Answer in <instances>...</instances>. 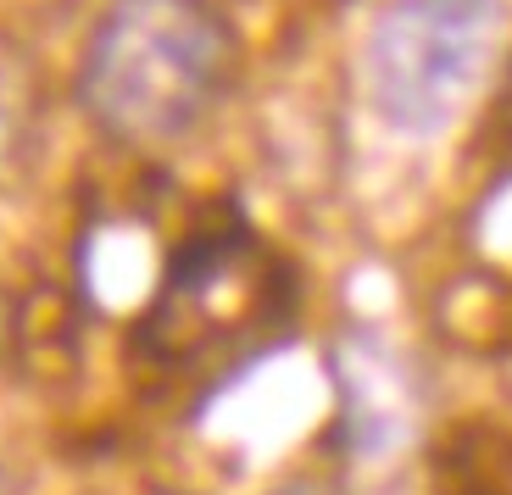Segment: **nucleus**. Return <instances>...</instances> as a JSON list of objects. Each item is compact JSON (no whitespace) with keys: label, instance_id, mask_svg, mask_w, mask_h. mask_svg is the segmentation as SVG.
<instances>
[{"label":"nucleus","instance_id":"f257e3e1","mask_svg":"<svg viewBox=\"0 0 512 495\" xmlns=\"http://www.w3.org/2000/svg\"><path fill=\"white\" fill-rule=\"evenodd\" d=\"M295 318V267L262 240L251 217L212 206L167 251L151 301L128 334V356L156 390L206 401L279 351L295 334Z\"/></svg>","mask_w":512,"mask_h":495},{"label":"nucleus","instance_id":"f03ea898","mask_svg":"<svg viewBox=\"0 0 512 495\" xmlns=\"http://www.w3.org/2000/svg\"><path fill=\"white\" fill-rule=\"evenodd\" d=\"M240 39L212 0H112L78 62V106L106 140L179 145L223 106Z\"/></svg>","mask_w":512,"mask_h":495},{"label":"nucleus","instance_id":"7ed1b4c3","mask_svg":"<svg viewBox=\"0 0 512 495\" xmlns=\"http://www.w3.org/2000/svg\"><path fill=\"white\" fill-rule=\"evenodd\" d=\"M501 0H390L362 39V95L384 128L429 140L457 123L501 45Z\"/></svg>","mask_w":512,"mask_h":495},{"label":"nucleus","instance_id":"20e7f679","mask_svg":"<svg viewBox=\"0 0 512 495\" xmlns=\"http://www.w3.org/2000/svg\"><path fill=\"white\" fill-rule=\"evenodd\" d=\"M435 495H512V429L501 423H451L429 451Z\"/></svg>","mask_w":512,"mask_h":495},{"label":"nucleus","instance_id":"39448f33","mask_svg":"<svg viewBox=\"0 0 512 495\" xmlns=\"http://www.w3.org/2000/svg\"><path fill=\"white\" fill-rule=\"evenodd\" d=\"M39 117V78L17 45L0 39V173H12V162L28 151Z\"/></svg>","mask_w":512,"mask_h":495},{"label":"nucleus","instance_id":"423d86ee","mask_svg":"<svg viewBox=\"0 0 512 495\" xmlns=\"http://www.w3.org/2000/svg\"><path fill=\"white\" fill-rule=\"evenodd\" d=\"M479 140H485V151L512 173V56H507V67H501L496 101H490V112H485V134H479Z\"/></svg>","mask_w":512,"mask_h":495},{"label":"nucleus","instance_id":"0eeeda50","mask_svg":"<svg viewBox=\"0 0 512 495\" xmlns=\"http://www.w3.org/2000/svg\"><path fill=\"white\" fill-rule=\"evenodd\" d=\"M0 495H17V479H12V468L0 462Z\"/></svg>","mask_w":512,"mask_h":495},{"label":"nucleus","instance_id":"6e6552de","mask_svg":"<svg viewBox=\"0 0 512 495\" xmlns=\"http://www.w3.org/2000/svg\"><path fill=\"white\" fill-rule=\"evenodd\" d=\"M0 340H6V290H0Z\"/></svg>","mask_w":512,"mask_h":495}]
</instances>
